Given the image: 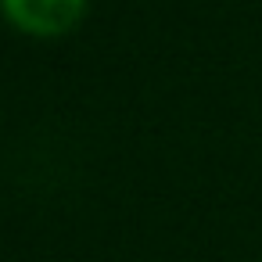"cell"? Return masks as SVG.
Instances as JSON below:
<instances>
[{"mask_svg":"<svg viewBox=\"0 0 262 262\" xmlns=\"http://www.w3.org/2000/svg\"><path fill=\"white\" fill-rule=\"evenodd\" d=\"M0 8L11 18V26H18L22 33L58 36V33H69L83 18L86 0H0Z\"/></svg>","mask_w":262,"mask_h":262,"instance_id":"cell-1","label":"cell"}]
</instances>
